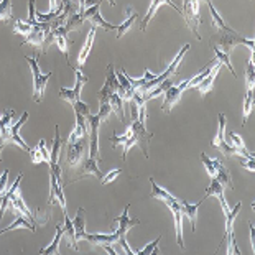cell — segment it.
<instances>
[{"mask_svg": "<svg viewBox=\"0 0 255 255\" xmlns=\"http://www.w3.org/2000/svg\"><path fill=\"white\" fill-rule=\"evenodd\" d=\"M236 45L247 46L252 53L254 51V38H244V36H239L237 33H219V35L211 38V46L219 48V50L224 53H231V50Z\"/></svg>", "mask_w": 255, "mask_h": 255, "instance_id": "obj_1", "label": "cell"}, {"mask_svg": "<svg viewBox=\"0 0 255 255\" xmlns=\"http://www.w3.org/2000/svg\"><path fill=\"white\" fill-rule=\"evenodd\" d=\"M38 56L40 53L31 58V56H25L26 63L30 64L31 68V74H33V99L35 102H41L43 97H45V91H46V84L50 78L53 76V73H48V74H43L40 71V66H38Z\"/></svg>", "mask_w": 255, "mask_h": 255, "instance_id": "obj_2", "label": "cell"}, {"mask_svg": "<svg viewBox=\"0 0 255 255\" xmlns=\"http://www.w3.org/2000/svg\"><path fill=\"white\" fill-rule=\"evenodd\" d=\"M189 50V45H184L180 51H178V55L175 56V59H173V63L168 66L163 73H161L160 76H155V79H151V81H148L146 84H143V86H140V88L137 89V92H140V94H146V92H150L153 88H156L160 83H163L165 79H168V78H171L173 74L176 73V69H178V64L181 63V59H183V56H184V53H186Z\"/></svg>", "mask_w": 255, "mask_h": 255, "instance_id": "obj_3", "label": "cell"}, {"mask_svg": "<svg viewBox=\"0 0 255 255\" xmlns=\"http://www.w3.org/2000/svg\"><path fill=\"white\" fill-rule=\"evenodd\" d=\"M104 124L99 114L96 116H88V133H89V156L91 158L101 160V150H99V128Z\"/></svg>", "mask_w": 255, "mask_h": 255, "instance_id": "obj_4", "label": "cell"}, {"mask_svg": "<svg viewBox=\"0 0 255 255\" xmlns=\"http://www.w3.org/2000/svg\"><path fill=\"white\" fill-rule=\"evenodd\" d=\"M183 7L184 10L183 12V17L186 20L188 26L191 28V31L194 33V36L201 40V35H199V25H201V17H199V0H183Z\"/></svg>", "mask_w": 255, "mask_h": 255, "instance_id": "obj_5", "label": "cell"}, {"mask_svg": "<svg viewBox=\"0 0 255 255\" xmlns=\"http://www.w3.org/2000/svg\"><path fill=\"white\" fill-rule=\"evenodd\" d=\"M86 153H88V135L79 140H76L74 143L66 145V158H68V165L69 166H79L86 158Z\"/></svg>", "mask_w": 255, "mask_h": 255, "instance_id": "obj_6", "label": "cell"}, {"mask_svg": "<svg viewBox=\"0 0 255 255\" xmlns=\"http://www.w3.org/2000/svg\"><path fill=\"white\" fill-rule=\"evenodd\" d=\"M74 74H76V84L73 89H66V88H61L59 89V97L63 101L69 102V104H74L81 99V91L86 84H88V76H86L79 68H74Z\"/></svg>", "mask_w": 255, "mask_h": 255, "instance_id": "obj_7", "label": "cell"}, {"mask_svg": "<svg viewBox=\"0 0 255 255\" xmlns=\"http://www.w3.org/2000/svg\"><path fill=\"white\" fill-rule=\"evenodd\" d=\"M226 122L227 121H226L224 114H219V127H218V132H216V137L213 138L211 145H213L214 148H218L224 156L231 158V156H237V153H236V150L226 142Z\"/></svg>", "mask_w": 255, "mask_h": 255, "instance_id": "obj_8", "label": "cell"}, {"mask_svg": "<svg viewBox=\"0 0 255 255\" xmlns=\"http://www.w3.org/2000/svg\"><path fill=\"white\" fill-rule=\"evenodd\" d=\"M130 127H132V135L135 137V142L140 146L145 158H148V142L151 138V133L146 132L145 122H140L138 119H135V121L130 124Z\"/></svg>", "mask_w": 255, "mask_h": 255, "instance_id": "obj_9", "label": "cell"}, {"mask_svg": "<svg viewBox=\"0 0 255 255\" xmlns=\"http://www.w3.org/2000/svg\"><path fill=\"white\" fill-rule=\"evenodd\" d=\"M28 116H30L28 112H23V114H21V117H20V121H18V122H15V124H12V127L8 128L7 137H5V140H3L5 143L18 145L23 151H30V146L26 145V143L23 142V140H21V137H20V128H21V126H23V124H25L26 121H28Z\"/></svg>", "mask_w": 255, "mask_h": 255, "instance_id": "obj_10", "label": "cell"}, {"mask_svg": "<svg viewBox=\"0 0 255 255\" xmlns=\"http://www.w3.org/2000/svg\"><path fill=\"white\" fill-rule=\"evenodd\" d=\"M119 88H121V84H119V81H117V74H116V71H114V66H112V64H109V68H107L106 83H104V86L101 88L99 94H97V97H99V102H107V101H109L111 94H114V92H117Z\"/></svg>", "mask_w": 255, "mask_h": 255, "instance_id": "obj_11", "label": "cell"}, {"mask_svg": "<svg viewBox=\"0 0 255 255\" xmlns=\"http://www.w3.org/2000/svg\"><path fill=\"white\" fill-rule=\"evenodd\" d=\"M59 204L63 213H66V199H64L63 193V181H58V178L50 171V199H48V206Z\"/></svg>", "mask_w": 255, "mask_h": 255, "instance_id": "obj_12", "label": "cell"}, {"mask_svg": "<svg viewBox=\"0 0 255 255\" xmlns=\"http://www.w3.org/2000/svg\"><path fill=\"white\" fill-rule=\"evenodd\" d=\"M83 15H84V20L91 21L92 26H102V28H106L107 31L117 30L116 25H112V23H109V21H106L104 18H102V15H101V3H96V5H92V7L86 8L84 12H83Z\"/></svg>", "mask_w": 255, "mask_h": 255, "instance_id": "obj_13", "label": "cell"}, {"mask_svg": "<svg viewBox=\"0 0 255 255\" xmlns=\"http://www.w3.org/2000/svg\"><path fill=\"white\" fill-rule=\"evenodd\" d=\"M188 83H189V79L181 83L180 86H171V88H168L165 91V102H163L165 112H171L173 107L176 106V102L181 99V94L188 89Z\"/></svg>", "mask_w": 255, "mask_h": 255, "instance_id": "obj_14", "label": "cell"}, {"mask_svg": "<svg viewBox=\"0 0 255 255\" xmlns=\"http://www.w3.org/2000/svg\"><path fill=\"white\" fill-rule=\"evenodd\" d=\"M171 209L173 218H175V231H176V244L181 249H184V241H183V213H181V201H171L166 204Z\"/></svg>", "mask_w": 255, "mask_h": 255, "instance_id": "obj_15", "label": "cell"}, {"mask_svg": "<svg viewBox=\"0 0 255 255\" xmlns=\"http://www.w3.org/2000/svg\"><path fill=\"white\" fill-rule=\"evenodd\" d=\"M128 209H130V204L126 206V209L122 211V214L119 216V218L114 219V222L117 224V232H119V236H121V239H124L127 236V232L132 229L133 226H137L140 224V221L138 219H130L128 218ZM119 239V241H121Z\"/></svg>", "mask_w": 255, "mask_h": 255, "instance_id": "obj_16", "label": "cell"}, {"mask_svg": "<svg viewBox=\"0 0 255 255\" xmlns=\"http://www.w3.org/2000/svg\"><path fill=\"white\" fill-rule=\"evenodd\" d=\"M209 196H216L219 199L221 208H222V211H224V214H227L231 211L229 206H227V203H226V199H224V186H222L216 178H211V184L208 186V189H206V194H204L203 199H208Z\"/></svg>", "mask_w": 255, "mask_h": 255, "instance_id": "obj_17", "label": "cell"}, {"mask_svg": "<svg viewBox=\"0 0 255 255\" xmlns=\"http://www.w3.org/2000/svg\"><path fill=\"white\" fill-rule=\"evenodd\" d=\"M119 239H121V236H119V232L116 231L114 234H88L86 232L83 241H88L89 244H92V246H114V244L119 242Z\"/></svg>", "mask_w": 255, "mask_h": 255, "instance_id": "obj_18", "label": "cell"}, {"mask_svg": "<svg viewBox=\"0 0 255 255\" xmlns=\"http://www.w3.org/2000/svg\"><path fill=\"white\" fill-rule=\"evenodd\" d=\"M161 5H170L171 8H175L178 13H181L183 15V12H181V8L178 7V5L173 2V0H151V5H150V8H148V12H146V15H145V18L142 20V31H145L146 30V26H148V23L151 21V18L155 17V13H156V10H158V7H161Z\"/></svg>", "mask_w": 255, "mask_h": 255, "instance_id": "obj_19", "label": "cell"}, {"mask_svg": "<svg viewBox=\"0 0 255 255\" xmlns=\"http://www.w3.org/2000/svg\"><path fill=\"white\" fill-rule=\"evenodd\" d=\"M74 116H76V126L73 128L71 135H69V138L64 142V145L74 143L76 140H79L88 135V117L81 116V114H74Z\"/></svg>", "mask_w": 255, "mask_h": 255, "instance_id": "obj_20", "label": "cell"}, {"mask_svg": "<svg viewBox=\"0 0 255 255\" xmlns=\"http://www.w3.org/2000/svg\"><path fill=\"white\" fill-rule=\"evenodd\" d=\"M224 66V64H222L219 59H218V63L214 64L213 66V69H211V73L206 76V78L201 81V83L198 84V91H199V94L201 96H206L208 94V92H211L213 91V86H214V79L218 78V74H219V71H221V68Z\"/></svg>", "mask_w": 255, "mask_h": 255, "instance_id": "obj_21", "label": "cell"}, {"mask_svg": "<svg viewBox=\"0 0 255 255\" xmlns=\"http://www.w3.org/2000/svg\"><path fill=\"white\" fill-rule=\"evenodd\" d=\"M86 176H96V178H102V173L99 170V160L97 158H84L83 161V168H81V173H79V176L76 178L74 181H78L81 180V178H86Z\"/></svg>", "mask_w": 255, "mask_h": 255, "instance_id": "obj_22", "label": "cell"}, {"mask_svg": "<svg viewBox=\"0 0 255 255\" xmlns=\"http://www.w3.org/2000/svg\"><path fill=\"white\" fill-rule=\"evenodd\" d=\"M94 38H96V26H92L91 31L88 33V38H86V43H84L83 50H81V53L78 55V66H79V69L84 66L86 61H88V58L91 55V50H92V45H94Z\"/></svg>", "mask_w": 255, "mask_h": 255, "instance_id": "obj_23", "label": "cell"}, {"mask_svg": "<svg viewBox=\"0 0 255 255\" xmlns=\"http://www.w3.org/2000/svg\"><path fill=\"white\" fill-rule=\"evenodd\" d=\"M51 33H53V36H55V43L58 45L59 51L66 56V61L69 63V48H68V40H66L68 31L64 30V25L59 26V28H56V30H51Z\"/></svg>", "mask_w": 255, "mask_h": 255, "instance_id": "obj_24", "label": "cell"}, {"mask_svg": "<svg viewBox=\"0 0 255 255\" xmlns=\"http://www.w3.org/2000/svg\"><path fill=\"white\" fill-rule=\"evenodd\" d=\"M203 201L204 199H201L198 204H189L188 201H181V213H183V216H186V218L189 219V222H191L193 232L196 231V214H198V209H199V206Z\"/></svg>", "mask_w": 255, "mask_h": 255, "instance_id": "obj_25", "label": "cell"}, {"mask_svg": "<svg viewBox=\"0 0 255 255\" xmlns=\"http://www.w3.org/2000/svg\"><path fill=\"white\" fill-rule=\"evenodd\" d=\"M231 146L232 148L236 150V153H237V156H244V158H247V160H251V158H254V153H251L247 148H246V143H244V140H242V137L239 135L237 132H232L231 133Z\"/></svg>", "mask_w": 255, "mask_h": 255, "instance_id": "obj_26", "label": "cell"}, {"mask_svg": "<svg viewBox=\"0 0 255 255\" xmlns=\"http://www.w3.org/2000/svg\"><path fill=\"white\" fill-rule=\"evenodd\" d=\"M206 3H208V7H209V12H211V17H213L214 25L221 30V33H236V31L232 30L231 26L226 23L224 18H222L221 15H219V12L216 10V7L213 5V2H211V0H206Z\"/></svg>", "mask_w": 255, "mask_h": 255, "instance_id": "obj_27", "label": "cell"}, {"mask_svg": "<svg viewBox=\"0 0 255 255\" xmlns=\"http://www.w3.org/2000/svg\"><path fill=\"white\" fill-rule=\"evenodd\" d=\"M127 18L124 20V23L121 25V26H117V30H116V35H117V40L119 38H122L124 35L127 33V31L132 28L133 26V23L137 21V18H138V13L135 12L133 8H130V7H127Z\"/></svg>", "mask_w": 255, "mask_h": 255, "instance_id": "obj_28", "label": "cell"}, {"mask_svg": "<svg viewBox=\"0 0 255 255\" xmlns=\"http://www.w3.org/2000/svg\"><path fill=\"white\" fill-rule=\"evenodd\" d=\"M74 226V232H76V241H83V237L86 234V213L84 208H79L78 213H76V218L73 221Z\"/></svg>", "mask_w": 255, "mask_h": 255, "instance_id": "obj_29", "label": "cell"}, {"mask_svg": "<svg viewBox=\"0 0 255 255\" xmlns=\"http://www.w3.org/2000/svg\"><path fill=\"white\" fill-rule=\"evenodd\" d=\"M150 184H151V198H155V199H158V201H163L165 204H168V203H171V201H176L178 199V198L173 196V194L168 193L166 189L158 186L153 178H150Z\"/></svg>", "mask_w": 255, "mask_h": 255, "instance_id": "obj_30", "label": "cell"}, {"mask_svg": "<svg viewBox=\"0 0 255 255\" xmlns=\"http://www.w3.org/2000/svg\"><path fill=\"white\" fill-rule=\"evenodd\" d=\"M241 208H242V203L239 201V203L236 204V208H234V209H231L229 213L224 214V216H226V232H224L226 239H227V237H231V236H234V222H236V219H237L239 213H241Z\"/></svg>", "mask_w": 255, "mask_h": 255, "instance_id": "obj_31", "label": "cell"}, {"mask_svg": "<svg viewBox=\"0 0 255 255\" xmlns=\"http://www.w3.org/2000/svg\"><path fill=\"white\" fill-rule=\"evenodd\" d=\"M63 140L59 137V127L56 126L55 130V140H53V146H51V151H50V166H56L59 165L58 160H59V153H61V148H63Z\"/></svg>", "mask_w": 255, "mask_h": 255, "instance_id": "obj_32", "label": "cell"}, {"mask_svg": "<svg viewBox=\"0 0 255 255\" xmlns=\"http://www.w3.org/2000/svg\"><path fill=\"white\" fill-rule=\"evenodd\" d=\"M18 218L15 222H12L8 227H5V229H0V234H5V232H10V231H13V229H30V231H35V226H33V222H31L28 218H25V216H21V214H17Z\"/></svg>", "mask_w": 255, "mask_h": 255, "instance_id": "obj_33", "label": "cell"}, {"mask_svg": "<svg viewBox=\"0 0 255 255\" xmlns=\"http://www.w3.org/2000/svg\"><path fill=\"white\" fill-rule=\"evenodd\" d=\"M109 106L112 107V112H116L119 117H121V121H126V106H124V101L121 96L117 94V92H114L109 97Z\"/></svg>", "mask_w": 255, "mask_h": 255, "instance_id": "obj_34", "label": "cell"}, {"mask_svg": "<svg viewBox=\"0 0 255 255\" xmlns=\"http://www.w3.org/2000/svg\"><path fill=\"white\" fill-rule=\"evenodd\" d=\"M64 214V226H63V237L68 239V242L71 244L73 249H78V241H76V232H74V226L73 221L68 218V213Z\"/></svg>", "mask_w": 255, "mask_h": 255, "instance_id": "obj_35", "label": "cell"}, {"mask_svg": "<svg viewBox=\"0 0 255 255\" xmlns=\"http://www.w3.org/2000/svg\"><path fill=\"white\" fill-rule=\"evenodd\" d=\"M201 161H203V165L206 168V171H208L209 178H216V173H218V168L222 165V161L219 158H209L204 151L201 153Z\"/></svg>", "mask_w": 255, "mask_h": 255, "instance_id": "obj_36", "label": "cell"}, {"mask_svg": "<svg viewBox=\"0 0 255 255\" xmlns=\"http://www.w3.org/2000/svg\"><path fill=\"white\" fill-rule=\"evenodd\" d=\"M84 21L86 20H84L83 12H76L71 15V17H68L66 23H64V30H66L68 33H71V31H74V30H79Z\"/></svg>", "mask_w": 255, "mask_h": 255, "instance_id": "obj_37", "label": "cell"}, {"mask_svg": "<svg viewBox=\"0 0 255 255\" xmlns=\"http://www.w3.org/2000/svg\"><path fill=\"white\" fill-rule=\"evenodd\" d=\"M63 239V226L61 224H56V236L53 239V242L50 244L48 247H45L41 251L43 255H48V254H59V242Z\"/></svg>", "mask_w": 255, "mask_h": 255, "instance_id": "obj_38", "label": "cell"}, {"mask_svg": "<svg viewBox=\"0 0 255 255\" xmlns=\"http://www.w3.org/2000/svg\"><path fill=\"white\" fill-rule=\"evenodd\" d=\"M252 111H254V91H246V97H244V119H242V126H246L247 119L251 117Z\"/></svg>", "mask_w": 255, "mask_h": 255, "instance_id": "obj_39", "label": "cell"}, {"mask_svg": "<svg viewBox=\"0 0 255 255\" xmlns=\"http://www.w3.org/2000/svg\"><path fill=\"white\" fill-rule=\"evenodd\" d=\"M216 180H218L222 186H229L231 189H234V184H232V176L227 168H224V165H221L218 168V173H216Z\"/></svg>", "mask_w": 255, "mask_h": 255, "instance_id": "obj_40", "label": "cell"}, {"mask_svg": "<svg viewBox=\"0 0 255 255\" xmlns=\"http://www.w3.org/2000/svg\"><path fill=\"white\" fill-rule=\"evenodd\" d=\"M254 84H255V71H254V61H252V53H251V58H249L247 68H246V88H247V91H254Z\"/></svg>", "mask_w": 255, "mask_h": 255, "instance_id": "obj_41", "label": "cell"}, {"mask_svg": "<svg viewBox=\"0 0 255 255\" xmlns=\"http://www.w3.org/2000/svg\"><path fill=\"white\" fill-rule=\"evenodd\" d=\"M13 15L12 0H0V20H10Z\"/></svg>", "mask_w": 255, "mask_h": 255, "instance_id": "obj_42", "label": "cell"}, {"mask_svg": "<svg viewBox=\"0 0 255 255\" xmlns=\"http://www.w3.org/2000/svg\"><path fill=\"white\" fill-rule=\"evenodd\" d=\"M13 31H15V33H20V35L26 36L28 33H31V31H33V25H30L28 21H23V20L18 18L17 21H15Z\"/></svg>", "mask_w": 255, "mask_h": 255, "instance_id": "obj_43", "label": "cell"}, {"mask_svg": "<svg viewBox=\"0 0 255 255\" xmlns=\"http://www.w3.org/2000/svg\"><path fill=\"white\" fill-rule=\"evenodd\" d=\"M214 51H216V56H218L219 61L224 64V66L229 69V71L232 73V76H237L236 71H234V68H232V63H231V56H229V53H224V51H221L219 48H214Z\"/></svg>", "mask_w": 255, "mask_h": 255, "instance_id": "obj_44", "label": "cell"}, {"mask_svg": "<svg viewBox=\"0 0 255 255\" xmlns=\"http://www.w3.org/2000/svg\"><path fill=\"white\" fill-rule=\"evenodd\" d=\"M161 241V236H158L155 239L153 242H150L148 246H145L143 249H140V251H135L137 255H146V254H158V242Z\"/></svg>", "mask_w": 255, "mask_h": 255, "instance_id": "obj_45", "label": "cell"}, {"mask_svg": "<svg viewBox=\"0 0 255 255\" xmlns=\"http://www.w3.org/2000/svg\"><path fill=\"white\" fill-rule=\"evenodd\" d=\"M130 137H132V127H128L127 132L124 133V135H114V137H111V143H114V145H124Z\"/></svg>", "mask_w": 255, "mask_h": 255, "instance_id": "obj_46", "label": "cell"}, {"mask_svg": "<svg viewBox=\"0 0 255 255\" xmlns=\"http://www.w3.org/2000/svg\"><path fill=\"white\" fill-rule=\"evenodd\" d=\"M73 109H74V114H81V116H84V117L89 116V106L86 104V102L81 101V99L78 102H74Z\"/></svg>", "mask_w": 255, "mask_h": 255, "instance_id": "obj_47", "label": "cell"}, {"mask_svg": "<svg viewBox=\"0 0 255 255\" xmlns=\"http://www.w3.org/2000/svg\"><path fill=\"white\" fill-rule=\"evenodd\" d=\"M121 173H122V170H112V171H109V173H106V175H102L101 183L104 184V186H106V184H111L114 180H117Z\"/></svg>", "mask_w": 255, "mask_h": 255, "instance_id": "obj_48", "label": "cell"}, {"mask_svg": "<svg viewBox=\"0 0 255 255\" xmlns=\"http://www.w3.org/2000/svg\"><path fill=\"white\" fill-rule=\"evenodd\" d=\"M38 150L41 151V155H43V161L45 163H48L50 165V151H48V148H46V140L45 138H41L40 142H38Z\"/></svg>", "mask_w": 255, "mask_h": 255, "instance_id": "obj_49", "label": "cell"}, {"mask_svg": "<svg viewBox=\"0 0 255 255\" xmlns=\"http://www.w3.org/2000/svg\"><path fill=\"white\" fill-rule=\"evenodd\" d=\"M99 104H101V107H99V112H97V114H99L102 121L106 122V121H107V117L111 116V112H112V107L109 106V102H99Z\"/></svg>", "mask_w": 255, "mask_h": 255, "instance_id": "obj_50", "label": "cell"}, {"mask_svg": "<svg viewBox=\"0 0 255 255\" xmlns=\"http://www.w3.org/2000/svg\"><path fill=\"white\" fill-rule=\"evenodd\" d=\"M28 153L31 155V161H33L35 165L45 163V161H43V155H41V151L38 150V146H35V148H30Z\"/></svg>", "mask_w": 255, "mask_h": 255, "instance_id": "obj_51", "label": "cell"}, {"mask_svg": "<svg viewBox=\"0 0 255 255\" xmlns=\"http://www.w3.org/2000/svg\"><path fill=\"white\" fill-rule=\"evenodd\" d=\"M28 3H30V7H28V20H26V21H28L30 25H33L35 21H38V20H36V8H35V0H30Z\"/></svg>", "mask_w": 255, "mask_h": 255, "instance_id": "obj_52", "label": "cell"}, {"mask_svg": "<svg viewBox=\"0 0 255 255\" xmlns=\"http://www.w3.org/2000/svg\"><path fill=\"white\" fill-rule=\"evenodd\" d=\"M96 3H102V0H79V12H84L86 8H89Z\"/></svg>", "mask_w": 255, "mask_h": 255, "instance_id": "obj_53", "label": "cell"}, {"mask_svg": "<svg viewBox=\"0 0 255 255\" xmlns=\"http://www.w3.org/2000/svg\"><path fill=\"white\" fill-rule=\"evenodd\" d=\"M241 166L246 168V170H249L251 173H254V170H255V161H254V158L247 160V161H241Z\"/></svg>", "mask_w": 255, "mask_h": 255, "instance_id": "obj_54", "label": "cell"}, {"mask_svg": "<svg viewBox=\"0 0 255 255\" xmlns=\"http://www.w3.org/2000/svg\"><path fill=\"white\" fill-rule=\"evenodd\" d=\"M251 244H252V251L255 249V244H254V224H251Z\"/></svg>", "mask_w": 255, "mask_h": 255, "instance_id": "obj_55", "label": "cell"}, {"mask_svg": "<svg viewBox=\"0 0 255 255\" xmlns=\"http://www.w3.org/2000/svg\"><path fill=\"white\" fill-rule=\"evenodd\" d=\"M107 2H109V3L112 5V7H114V5H116V0H107Z\"/></svg>", "mask_w": 255, "mask_h": 255, "instance_id": "obj_56", "label": "cell"}, {"mask_svg": "<svg viewBox=\"0 0 255 255\" xmlns=\"http://www.w3.org/2000/svg\"><path fill=\"white\" fill-rule=\"evenodd\" d=\"M0 142H2V140H0Z\"/></svg>", "mask_w": 255, "mask_h": 255, "instance_id": "obj_57", "label": "cell"}]
</instances>
